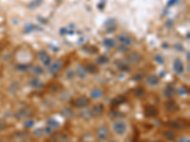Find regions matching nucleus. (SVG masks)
<instances>
[{
  "label": "nucleus",
  "instance_id": "1",
  "mask_svg": "<svg viewBox=\"0 0 190 142\" xmlns=\"http://www.w3.org/2000/svg\"><path fill=\"white\" fill-rule=\"evenodd\" d=\"M113 131L114 133L119 136H123L127 134V124L124 120H116L113 122Z\"/></svg>",
  "mask_w": 190,
  "mask_h": 142
},
{
  "label": "nucleus",
  "instance_id": "2",
  "mask_svg": "<svg viewBox=\"0 0 190 142\" xmlns=\"http://www.w3.org/2000/svg\"><path fill=\"white\" fill-rule=\"evenodd\" d=\"M96 136L100 141H106L109 136V129L108 127L103 124L99 126L96 130Z\"/></svg>",
  "mask_w": 190,
  "mask_h": 142
},
{
  "label": "nucleus",
  "instance_id": "3",
  "mask_svg": "<svg viewBox=\"0 0 190 142\" xmlns=\"http://www.w3.org/2000/svg\"><path fill=\"white\" fill-rule=\"evenodd\" d=\"M90 99L89 98H87L85 96H81L71 101V104L74 108H86L90 104Z\"/></svg>",
  "mask_w": 190,
  "mask_h": 142
},
{
  "label": "nucleus",
  "instance_id": "4",
  "mask_svg": "<svg viewBox=\"0 0 190 142\" xmlns=\"http://www.w3.org/2000/svg\"><path fill=\"white\" fill-rule=\"evenodd\" d=\"M167 125L176 130H184L188 127V122L185 120H177L167 122Z\"/></svg>",
  "mask_w": 190,
  "mask_h": 142
},
{
  "label": "nucleus",
  "instance_id": "5",
  "mask_svg": "<svg viewBox=\"0 0 190 142\" xmlns=\"http://www.w3.org/2000/svg\"><path fill=\"white\" fill-rule=\"evenodd\" d=\"M90 113L92 117H99L100 116H102V114L104 113V105L101 103L95 104V105H93V107L91 108Z\"/></svg>",
  "mask_w": 190,
  "mask_h": 142
},
{
  "label": "nucleus",
  "instance_id": "6",
  "mask_svg": "<svg viewBox=\"0 0 190 142\" xmlns=\"http://www.w3.org/2000/svg\"><path fill=\"white\" fill-rule=\"evenodd\" d=\"M175 93H176V87L172 83L167 84L164 89V97L168 99H172L175 96Z\"/></svg>",
  "mask_w": 190,
  "mask_h": 142
},
{
  "label": "nucleus",
  "instance_id": "7",
  "mask_svg": "<svg viewBox=\"0 0 190 142\" xmlns=\"http://www.w3.org/2000/svg\"><path fill=\"white\" fill-rule=\"evenodd\" d=\"M173 70L177 75H182L184 72V65L181 59H175L173 63Z\"/></svg>",
  "mask_w": 190,
  "mask_h": 142
},
{
  "label": "nucleus",
  "instance_id": "8",
  "mask_svg": "<svg viewBox=\"0 0 190 142\" xmlns=\"http://www.w3.org/2000/svg\"><path fill=\"white\" fill-rule=\"evenodd\" d=\"M165 110L169 112V113H175V112H178L179 111V105L177 104V102H176L175 101H173V99H169V101H167L165 102Z\"/></svg>",
  "mask_w": 190,
  "mask_h": 142
},
{
  "label": "nucleus",
  "instance_id": "9",
  "mask_svg": "<svg viewBox=\"0 0 190 142\" xmlns=\"http://www.w3.org/2000/svg\"><path fill=\"white\" fill-rule=\"evenodd\" d=\"M142 60V55L138 52H132V53L128 54L127 56V63L131 64H137L140 63V61Z\"/></svg>",
  "mask_w": 190,
  "mask_h": 142
},
{
  "label": "nucleus",
  "instance_id": "10",
  "mask_svg": "<svg viewBox=\"0 0 190 142\" xmlns=\"http://www.w3.org/2000/svg\"><path fill=\"white\" fill-rule=\"evenodd\" d=\"M143 114L146 117H155L158 116L159 111L157 107L153 106V105H147L145 108V111H143Z\"/></svg>",
  "mask_w": 190,
  "mask_h": 142
},
{
  "label": "nucleus",
  "instance_id": "11",
  "mask_svg": "<svg viewBox=\"0 0 190 142\" xmlns=\"http://www.w3.org/2000/svg\"><path fill=\"white\" fill-rule=\"evenodd\" d=\"M146 83L149 87H155L160 83V78L159 76H157L155 74H151L146 77Z\"/></svg>",
  "mask_w": 190,
  "mask_h": 142
},
{
  "label": "nucleus",
  "instance_id": "12",
  "mask_svg": "<svg viewBox=\"0 0 190 142\" xmlns=\"http://www.w3.org/2000/svg\"><path fill=\"white\" fill-rule=\"evenodd\" d=\"M62 66H63V62L62 61H56V62H54L53 64H50V74H52V76L54 75H56L60 70H61L62 68Z\"/></svg>",
  "mask_w": 190,
  "mask_h": 142
},
{
  "label": "nucleus",
  "instance_id": "13",
  "mask_svg": "<svg viewBox=\"0 0 190 142\" xmlns=\"http://www.w3.org/2000/svg\"><path fill=\"white\" fill-rule=\"evenodd\" d=\"M117 40L119 43H121V44L124 46H129L133 43L132 38L127 34H124V33H122V34L118 35Z\"/></svg>",
  "mask_w": 190,
  "mask_h": 142
},
{
  "label": "nucleus",
  "instance_id": "14",
  "mask_svg": "<svg viewBox=\"0 0 190 142\" xmlns=\"http://www.w3.org/2000/svg\"><path fill=\"white\" fill-rule=\"evenodd\" d=\"M39 61L40 62H42V63L46 65V66H50V63H52V58L49 56V54L47 53L46 51H40V53H39Z\"/></svg>",
  "mask_w": 190,
  "mask_h": 142
},
{
  "label": "nucleus",
  "instance_id": "15",
  "mask_svg": "<svg viewBox=\"0 0 190 142\" xmlns=\"http://www.w3.org/2000/svg\"><path fill=\"white\" fill-rule=\"evenodd\" d=\"M31 115V111L29 108H21L16 113V117L18 120H22V118L29 117Z\"/></svg>",
  "mask_w": 190,
  "mask_h": 142
},
{
  "label": "nucleus",
  "instance_id": "16",
  "mask_svg": "<svg viewBox=\"0 0 190 142\" xmlns=\"http://www.w3.org/2000/svg\"><path fill=\"white\" fill-rule=\"evenodd\" d=\"M52 140L53 142H68V136L67 134H63V133H58L52 136Z\"/></svg>",
  "mask_w": 190,
  "mask_h": 142
},
{
  "label": "nucleus",
  "instance_id": "17",
  "mask_svg": "<svg viewBox=\"0 0 190 142\" xmlns=\"http://www.w3.org/2000/svg\"><path fill=\"white\" fill-rule=\"evenodd\" d=\"M84 67H85V69L87 71V73H89V74L94 75V74H97L99 72L98 66H97L96 64H92V63H87L84 66Z\"/></svg>",
  "mask_w": 190,
  "mask_h": 142
},
{
  "label": "nucleus",
  "instance_id": "18",
  "mask_svg": "<svg viewBox=\"0 0 190 142\" xmlns=\"http://www.w3.org/2000/svg\"><path fill=\"white\" fill-rule=\"evenodd\" d=\"M127 101V98L124 97V96H118L116 97L112 101H111V106L113 108H116V107H119L120 105H122L124 102Z\"/></svg>",
  "mask_w": 190,
  "mask_h": 142
},
{
  "label": "nucleus",
  "instance_id": "19",
  "mask_svg": "<svg viewBox=\"0 0 190 142\" xmlns=\"http://www.w3.org/2000/svg\"><path fill=\"white\" fill-rule=\"evenodd\" d=\"M90 97L94 99H99L104 97V92L102 91L100 88H94L91 90L90 92Z\"/></svg>",
  "mask_w": 190,
  "mask_h": 142
},
{
  "label": "nucleus",
  "instance_id": "20",
  "mask_svg": "<svg viewBox=\"0 0 190 142\" xmlns=\"http://www.w3.org/2000/svg\"><path fill=\"white\" fill-rule=\"evenodd\" d=\"M164 137L168 141H174L176 138V133L172 130H166L163 133Z\"/></svg>",
  "mask_w": 190,
  "mask_h": 142
},
{
  "label": "nucleus",
  "instance_id": "21",
  "mask_svg": "<svg viewBox=\"0 0 190 142\" xmlns=\"http://www.w3.org/2000/svg\"><path fill=\"white\" fill-rule=\"evenodd\" d=\"M30 84H31V86L32 88H35V89H40V88H42L43 87V85L44 83L41 82L40 79L38 78H33V79H31V80L30 82Z\"/></svg>",
  "mask_w": 190,
  "mask_h": 142
},
{
  "label": "nucleus",
  "instance_id": "22",
  "mask_svg": "<svg viewBox=\"0 0 190 142\" xmlns=\"http://www.w3.org/2000/svg\"><path fill=\"white\" fill-rule=\"evenodd\" d=\"M76 74H77V76H78V77H79L81 80L86 79L87 75L85 67H84V66H81V65H79V66L77 67V69H76Z\"/></svg>",
  "mask_w": 190,
  "mask_h": 142
},
{
  "label": "nucleus",
  "instance_id": "23",
  "mask_svg": "<svg viewBox=\"0 0 190 142\" xmlns=\"http://www.w3.org/2000/svg\"><path fill=\"white\" fill-rule=\"evenodd\" d=\"M47 123H48V126H49L50 128H52V130H53V129H57V128H59V126H60L59 121L55 120L54 117L49 118L48 121H47Z\"/></svg>",
  "mask_w": 190,
  "mask_h": 142
},
{
  "label": "nucleus",
  "instance_id": "24",
  "mask_svg": "<svg viewBox=\"0 0 190 142\" xmlns=\"http://www.w3.org/2000/svg\"><path fill=\"white\" fill-rule=\"evenodd\" d=\"M103 45L106 47H108V49H112V47H114L115 45H116V42H115L112 38H106L103 41Z\"/></svg>",
  "mask_w": 190,
  "mask_h": 142
},
{
  "label": "nucleus",
  "instance_id": "25",
  "mask_svg": "<svg viewBox=\"0 0 190 142\" xmlns=\"http://www.w3.org/2000/svg\"><path fill=\"white\" fill-rule=\"evenodd\" d=\"M108 62H109V59L106 56H105V55L99 56L98 58L96 59V63L98 64H100V65H104V64H108Z\"/></svg>",
  "mask_w": 190,
  "mask_h": 142
},
{
  "label": "nucleus",
  "instance_id": "26",
  "mask_svg": "<svg viewBox=\"0 0 190 142\" xmlns=\"http://www.w3.org/2000/svg\"><path fill=\"white\" fill-rule=\"evenodd\" d=\"M146 95V90L143 87H137L134 90V96L137 98H143Z\"/></svg>",
  "mask_w": 190,
  "mask_h": 142
},
{
  "label": "nucleus",
  "instance_id": "27",
  "mask_svg": "<svg viewBox=\"0 0 190 142\" xmlns=\"http://www.w3.org/2000/svg\"><path fill=\"white\" fill-rule=\"evenodd\" d=\"M29 68H30L29 64H19L16 65V69L19 71V72H25V71H27Z\"/></svg>",
  "mask_w": 190,
  "mask_h": 142
},
{
  "label": "nucleus",
  "instance_id": "28",
  "mask_svg": "<svg viewBox=\"0 0 190 142\" xmlns=\"http://www.w3.org/2000/svg\"><path fill=\"white\" fill-rule=\"evenodd\" d=\"M43 4V0H33V1H31L30 4H29V7L30 9H35L37 7L41 6V5Z\"/></svg>",
  "mask_w": 190,
  "mask_h": 142
},
{
  "label": "nucleus",
  "instance_id": "29",
  "mask_svg": "<svg viewBox=\"0 0 190 142\" xmlns=\"http://www.w3.org/2000/svg\"><path fill=\"white\" fill-rule=\"evenodd\" d=\"M32 72H33V74L36 75V76H40V75H42L44 73V69L42 68V66L35 65L33 67V69H32Z\"/></svg>",
  "mask_w": 190,
  "mask_h": 142
},
{
  "label": "nucleus",
  "instance_id": "30",
  "mask_svg": "<svg viewBox=\"0 0 190 142\" xmlns=\"http://www.w3.org/2000/svg\"><path fill=\"white\" fill-rule=\"evenodd\" d=\"M62 115L64 117H71L73 116V112H72L71 109L65 108V109H63V111H62Z\"/></svg>",
  "mask_w": 190,
  "mask_h": 142
},
{
  "label": "nucleus",
  "instance_id": "31",
  "mask_svg": "<svg viewBox=\"0 0 190 142\" xmlns=\"http://www.w3.org/2000/svg\"><path fill=\"white\" fill-rule=\"evenodd\" d=\"M75 75H76L75 71H74L73 69H69L66 72V78L68 80H73L74 77H75Z\"/></svg>",
  "mask_w": 190,
  "mask_h": 142
},
{
  "label": "nucleus",
  "instance_id": "32",
  "mask_svg": "<svg viewBox=\"0 0 190 142\" xmlns=\"http://www.w3.org/2000/svg\"><path fill=\"white\" fill-rule=\"evenodd\" d=\"M145 77V74L143 73H137V74H135L132 77V80H134V82H140V80H143V78Z\"/></svg>",
  "mask_w": 190,
  "mask_h": 142
},
{
  "label": "nucleus",
  "instance_id": "33",
  "mask_svg": "<svg viewBox=\"0 0 190 142\" xmlns=\"http://www.w3.org/2000/svg\"><path fill=\"white\" fill-rule=\"evenodd\" d=\"M117 65H118V67L121 70H123V71H127V72H128V71H129V67H128L127 64L120 63V62H119V64H117Z\"/></svg>",
  "mask_w": 190,
  "mask_h": 142
},
{
  "label": "nucleus",
  "instance_id": "34",
  "mask_svg": "<svg viewBox=\"0 0 190 142\" xmlns=\"http://www.w3.org/2000/svg\"><path fill=\"white\" fill-rule=\"evenodd\" d=\"M44 134H45V132H44V129H42V128H38V129L34 130V132H33V135L38 136V137H41Z\"/></svg>",
  "mask_w": 190,
  "mask_h": 142
},
{
  "label": "nucleus",
  "instance_id": "35",
  "mask_svg": "<svg viewBox=\"0 0 190 142\" xmlns=\"http://www.w3.org/2000/svg\"><path fill=\"white\" fill-rule=\"evenodd\" d=\"M154 60H155L159 64H164V63H165V59L163 58V56H161V55H159V54L155 55Z\"/></svg>",
  "mask_w": 190,
  "mask_h": 142
},
{
  "label": "nucleus",
  "instance_id": "36",
  "mask_svg": "<svg viewBox=\"0 0 190 142\" xmlns=\"http://www.w3.org/2000/svg\"><path fill=\"white\" fill-rule=\"evenodd\" d=\"M179 94L182 95V96H185V95L188 94V90L186 89L185 86H182V87L179 88Z\"/></svg>",
  "mask_w": 190,
  "mask_h": 142
},
{
  "label": "nucleus",
  "instance_id": "37",
  "mask_svg": "<svg viewBox=\"0 0 190 142\" xmlns=\"http://www.w3.org/2000/svg\"><path fill=\"white\" fill-rule=\"evenodd\" d=\"M34 123H35V121L33 120H28L25 122V127L26 128H31V127L34 126Z\"/></svg>",
  "mask_w": 190,
  "mask_h": 142
},
{
  "label": "nucleus",
  "instance_id": "38",
  "mask_svg": "<svg viewBox=\"0 0 190 142\" xmlns=\"http://www.w3.org/2000/svg\"><path fill=\"white\" fill-rule=\"evenodd\" d=\"M5 128H6V122L2 120H0V132L5 129Z\"/></svg>",
  "mask_w": 190,
  "mask_h": 142
},
{
  "label": "nucleus",
  "instance_id": "39",
  "mask_svg": "<svg viewBox=\"0 0 190 142\" xmlns=\"http://www.w3.org/2000/svg\"><path fill=\"white\" fill-rule=\"evenodd\" d=\"M178 142H190L189 138L186 136H182V137H180V139Z\"/></svg>",
  "mask_w": 190,
  "mask_h": 142
},
{
  "label": "nucleus",
  "instance_id": "40",
  "mask_svg": "<svg viewBox=\"0 0 190 142\" xmlns=\"http://www.w3.org/2000/svg\"><path fill=\"white\" fill-rule=\"evenodd\" d=\"M52 128H50L49 126L46 127L45 129H44L45 134H47V135H50V134H52Z\"/></svg>",
  "mask_w": 190,
  "mask_h": 142
},
{
  "label": "nucleus",
  "instance_id": "41",
  "mask_svg": "<svg viewBox=\"0 0 190 142\" xmlns=\"http://www.w3.org/2000/svg\"><path fill=\"white\" fill-rule=\"evenodd\" d=\"M29 28V30H27V32H30V31H31V30H33L34 28H35V27L33 26V25H28L25 28Z\"/></svg>",
  "mask_w": 190,
  "mask_h": 142
},
{
  "label": "nucleus",
  "instance_id": "42",
  "mask_svg": "<svg viewBox=\"0 0 190 142\" xmlns=\"http://www.w3.org/2000/svg\"><path fill=\"white\" fill-rule=\"evenodd\" d=\"M178 2V0H169L168 1V6H173Z\"/></svg>",
  "mask_w": 190,
  "mask_h": 142
},
{
  "label": "nucleus",
  "instance_id": "43",
  "mask_svg": "<svg viewBox=\"0 0 190 142\" xmlns=\"http://www.w3.org/2000/svg\"><path fill=\"white\" fill-rule=\"evenodd\" d=\"M109 142H117V141H115V140H110Z\"/></svg>",
  "mask_w": 190,
  "mask_h": 142
}]
</instances>
